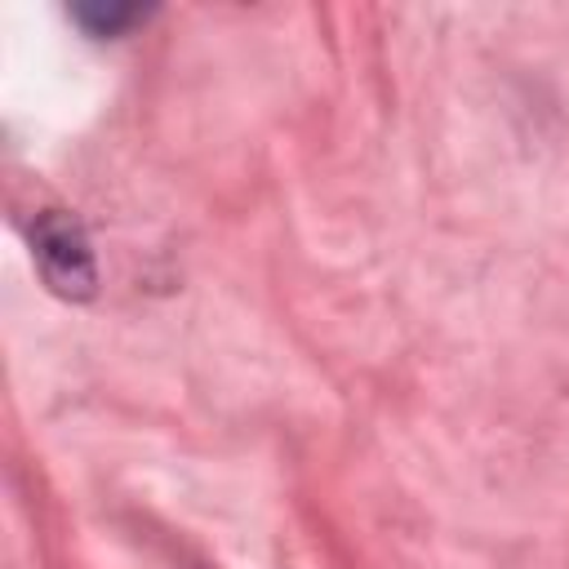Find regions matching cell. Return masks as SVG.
Masks as SVG:
<instances>
[{
  "instance_id": "obj_1",
  "label": "cell",
  "mask_w": 569,
  "mask_h": 569,
  "mask_svg": "<svg viewBox=\"0 0 569 569\" xmlns=\"http://www.w3.org/2000/svg\"><path fill=\"white\" fill-rule=\"evenodd\" d=\"M31 253H36V267L53 293H62V298H89L93 293V284H98L93 249H89L84 227L71 213H58V209L40 213L31 227Z\"/></svg>"
},
{
  "instance_id": "obj_2",
  "label": "cell",
  "mask_w": 569,
  "mask_h": 569,
  "mask_svg": "<svg viewBox=\"0 0 569 569\" xmlns=\"http://www.w3.org/2000/svg\"><path fill=\"white\" fill-rule=\"evenodd\" d=\"M142 18H147V9H138V4H76V22L89 36H120L124 27H133Z\"/></svg>"
}]
</instances>
